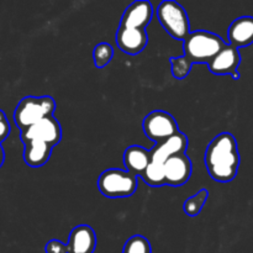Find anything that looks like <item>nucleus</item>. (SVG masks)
<instances>
[{
  "label": "nucleus",
  "mask_w": 253,
  "mask_h": 253,
  "mask_svg": "<svg viewBox=\"0 0 253 253\" xmlns=\"http://www.w3.org/2000/svg\"><path fill=\"white\" fill-rule=\"evenodd\" d=\"M204 161L212 179L220 183L234 180L240 167V153L234 135L229 132L217 135L208 146Z\"/></svg>",
  "instance_id": "1"
},
{
  "label": "nucleus",
  "mask_w": 253,
  "mask_h": 253,
  "mask_svg": "<svg viewBox=\"0 0 253 253\" xmlns=\"http://www.w3.org/2000/svg\"><path fill=\"white\" fill-rule=\"evenodd\" d=\"M225 42L219 35L209 31L190 32L183 41L184 56L194 63H209L225 47Z\"/></svg>",
  "instance_id": "2"
},
{
  "label": "nucleus",
  "mask_w": 253,
  "mask_h": 253,
  "mask_svg": "<svg viewBox=\"0 0 253 253\" xmlns=\"http://www.w3.org/2000/svg\"><path fill=\"white\" fill-rule=\"evenodd\" d=\"M56 101L52 96H25L17 104L14 113V121L20 131L36 124L47 116H53Z\"/></svg>",
  "instance_id": "3"
},
{
  "label": "nucleus",
  "mask_w": 253,
  "mask_h": 253,
  "mask_svg": "<svg viewBox=\"0 0 253 253\" xmlns=\"http://www.w3.org/2000/svg\"><path fill=\"white\" fill-rule=\"evenodd\" d=\"M137 177L127 170L111 168L99 175L98 188L109 199H121L131 197L137 189Z\"/></svg>",
  "instance_id": "4"
},
{
  "label": "nucleus",
  "mask_w": 253,
  "mask_h": 253,
  "mask_svg": "<svg viewBox=\"0 0 253 253\" xmlns=\"http://www.w3.org/2000/svg\"><path fill=\"white\" fill-rule=\"evenodd\" d=\"M157 17L163 29L178 41H184L190 34L187 11L177 1L166 0L161 2L157 7Z\"/></svg>",
  "instance_id": "5"
},
{
  "label": "nucleus",
  "mask_w": 253,
  "mask_h": 253,
  "mask_svg": "<svg viewBox=\"0 0 253 253\" xmlns=\"http://www.w3.org/2000/svg\"><path fill=\"white\" fill-rule=\"evenodd\" d=\"M142 128L146 136L155 143L162 142L179 132L175 119L163 110H156L148 114L143 119Z\"/></svg>",
  "instance_id": "6"
},
{
  "label": "nucleus",
  "mask_w": 253,
  "mask_h": 253,
  "mask_svg": "<svg viewBox=\"0 0 253 253\" xmlns=\"http://www.w3.org/2000/svg\"><path fill=\"white\" fill-rule=\"evenodd\" d=\"M25 140H39L53 147L61 142L62 127L57 119L53 116H47L26 130L21 131V141Z\"/></svg>",
  "instance_id": "7"
},
{
  "label": "nucleus",
  "mask_w": 253,
  "mask_h": 253,
  "mask_svg": "<svg viewBox=\"0 0 253 253\" xmlns=\"http://www.w3.org/2000/svg\"><path fill=\"white\" fill-rule=\"evenodd\" d=\"M240 63H241V54L239 48L226 43L224 48L208 63V67L211 73L217 76L230 74L235 81H239Z\"/></svg>",
  "instance_id": "8"
},
{
  "label": "nucleus",
  "mask_w": 253,
  "mask_h": 253,
  "mask_svg": "<svg viewBox=\"0 0 253 253\" xmlns=\"http://www.w3.org/2000/svg\"><path fill=\"white\" fill-rule=\"evenodd\" d=\"M165 182L172 187H180L189 180L192 175V161L185 153L168 158L163 165Z\"/></svg>",
  "instance_id": "9"
},
{
  "label": "nucleus",
  "mask_w": 253,
  "mask_h": 253,
  "mask_svg": "<svg viewBox=\"0 0 253 253\" xmlns=\"http://www.w3.org/2000/svg\"><path fill=\"white\" fill-rule=\"evenodd\" d=\"M153 17V6L147 0L135 1L124 11L120 27L126 29H145Z\"/></svg>",
  "instance_id": "10"
},
{
  "label": "nucleus",
  "mask_w": 253,
  "mask_h": 253,
  "mask_svg": "<svg viewBox=\"0 0 253 253\" xmlns=\"http://www.w3.org/2000/svg\"><path fill=\"white\" fill-rule=\"evenodd\" d=\"M188 147V137L183 132H177L167 140L156 143L155 147L150 151L151 161L160 165H165L166 161L175 155L185 153Z\"/></svg>",
  "instance_id": "11"
},
{
  "label": "nucleus",
  "mask_w": 253,
  "mask_h": 253,
  "mask_svg": "<svg viewBox=\"0 0 253 253\" xmlns=\"http://www.w3.org/2000/svg\"><path fill=\"white\" fill-rule=\"evenodd\" d=\"M116 43L123 52L135 56L141 53L147 46L148 35L145 29L119 27L116 32Z\"/></svg>",
  "instance_id": "12"
},
{
  "label": "nucleus",
  "mask_w": 253,
  "mask_h": 253,
  "mask_svg": "<svg viewBox=\"0 0 253 253\" xmlns=\"http://www.w3.org/2000/svg\"><path fill=\"white\" fill-rule=\"evenodd\" d=\"M96 247V235L89 225H78L72 230L67 244V253H93Z\"/></svg>",
  "instance_id": "13"
},
{
  "label": "nucleus",
  "mask_w": 253,
  "mask_h": 253,
  "mask_svg": "<svg viewBox=\"0 0 253 253\" xmlns=\"http://www.w3.org/2000/svg\"><path fill=\"white\" fill-rule=\"evenodd\" d=\"M229 44L240 48L253 43V17L242 16L235 20L229 27Z\"/></svg>",
  "instance_id": "14"
},
{
  "label": "nucleus",
  "mask_w": 253,
  "mask_h": 253,
  "mask_svg": "<svg viewBox=\"0 0 253 253\" xmlns=\"http://www.w3.org/2000/svg\"><path fill=\"white\" fill-rule=\"evenodd\" d=\"M150 162L151 152L141 146H130L124 152V165L127 168V172L136 177H140L145 172Z\"/></svg>",
  "instance_id": "15"
},
{
  "label": "nucleus",
  "mask_w": 253,
  "mask_h": 253,
  "mask_svg": "<svg viewBox=\"0 0 253 253\" xmlns=\"http://www.w3.org/2000/svg\"><path fill=\"white\" fill-rule=\"evenodd\" d=\"M24 161L30 167H41L48 162L52 155V148L47 143L39 140H25Z\"/></svg>",
  "instance_id": "16"
},
{
  "label": "nucleus",
  "mask_w": 253,
  "mask_h": 253,
  "mask_svg": "<svg viewBox=\"0 0 253 253\" xmlns=\"http://www.w3.org/2000/svg\"><path fill=\"white\" fill-rule=\"evenodd\" d=\"M143 179V182L147 183L151 187H161V185H165V168L163 165L160 163H156L151 161L148 163L147 168L145 169V172L140 175Z\"/></svg>",
  "instance_id": "17"
},
{
  "label": "nucleus",
  "mask_w": 253,
  "mask_h": 253,
  "mask_svg": "<svg viewBox=\"0 0 253 253\" xmlns=\"http://www.w3.org/2000/svg\"><path fill=\"white\" fill-rule=\"evenodd\" d=\"M208 198H209V192L207 189H202L193 197L188 198L183 204V210L185 214L190 217H195L197 215L200 214L203 207L207 203Z\"/></svg>",
  "instance_id": "18"
},
{
  "label": "nucleus",
  "mask_w": 253,
  "mask_h": 253,
  "mask_svg": "<svg viewBox=\"0 0 253 253\" xmlns=\"http://www.w3.org/2000/svg\"><path fill=\"white\" fill-rule=\"evenodd\" d=\"M114 57V49L106 42H101V43L96 44L95 48L93 52V59L94 64H95L98 68H104L105 66H108L110 63V61Z\"/></svg>",
  "instance_id": "19"
},
{
  "label": "nucleus",
  "mask_w": 253,
  "mask_h": 253,
  "mask_svg": "<svg viewBox=\"0 0 253 253\" xmlns=\"http://www.w3.org/2000/svg\"><path fill=\"white\" fill-rule=\"evenodd\" d=\"M123 253H152V249L146 237L135 235L126 241Z\"/></svg>",
  "instance_id": "20"
},
{
  "label": "nucleus",
  "mask_w": 253,
  "mask_h": 253,
  "mask_svg": "<svg viewBox=\"0 0 253 253\" xmlns=\"http://www.w3.org/2000/svg\"><path fill=\"white\" fill-rule=\"evenodd\" d=\"M170 64H172V74L177 79L182 81L189 74L192 69L193 63L185 56L173 57L170 58Z\"/></svg>",
  "instance_id": "21"
},
{
  "label": "nucleus",
  "mask_w": 253,
  "mask_h": 253,
  "mask_svg": "<svg viewBox=\"0 0 253 253\" xmlns=\"http://www.w3.org/2000/svg\"><path fill=\"white\" fill-rule=\"evenodd\" d=\"M44 251L46 253H67V245L58 240H51L47 242Z\"/></svg>",
  "instance_id": "22"
},
{
  "label": "nucleus",
  "mask_w": 253,
  "mask_h": 253,
  "mask_svg": "<svg viewBox=\"0 0 253 253\" xmlns=\"http://www.w3.org/2000/svg\"><path fill=\"white\" fill-rule=\"evenodd\" d=\"M10 133V124L7 121L6 115L4 114V111L0 110V145H1L2 141H5L7 138Z\"/></svg>",
  "instance_id": "23"
},
{
  "label": "nucleus",
  "mask_w": 253,
  "mask_h": 253,
  "mask_svg": "<svg viewBox=\"0 0 253 253\" xmlns=\"http://www.w3.org/2000/svg\"><path fill=\"white\" fill-rule=\"evenodd\" d=\"M4 160H5V153H4V150H2L1 145H0V167H1L2 163H4Z\"/></svg>",
  "instance_id": "24"
}]
</instances>
